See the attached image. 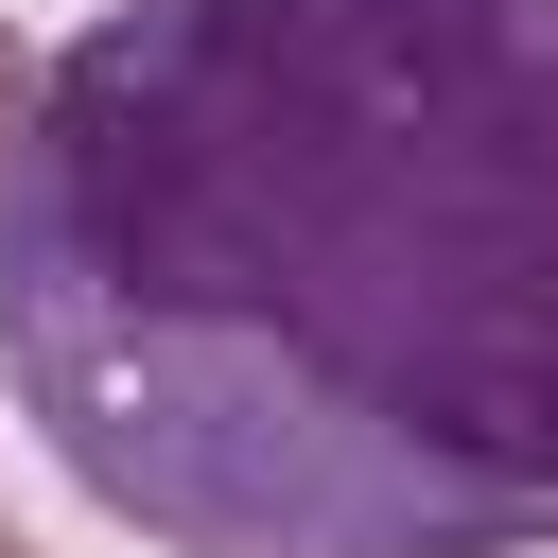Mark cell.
<instances>
[{
    "instance_id": "obj_1",
    "label": "cell",
    "mask_w": 558,
    "mask_h": 558,
    "mask_svg": "<svg viewBox=\"0 0 558 558\" xmlns=\"http://www.w3.org/2000/svg\"><path fill=\"white\" fill-rule=\"evenodd\" d=\"M0 384L174 558L558 541V0H122L0 174Z\"/></svg>"
},
{
    "instance_id": "obj_2",
    "label": "cell",
    "mask_w": 558,
    "mask_h": 558,
    "mask_svg": "<svg viewBox=\"0 0 558 558\" xmlns=\"http://www.w3.org/2000/svg\"><path fill=\"white\" fill-rule=\"evenodd\" d=\"M17 122H35V52L0 35V174H17Z\"/></svg>"
},
{
    "instance_id": "obj_3",
    "label": "cell",
    "mask_w": 558,
    "mask_h": 558,
    "mask_svg": "<svg viewBox=\"0 0 558 558\" xmlns=\"http://www.w3.org/2000/svg\"><path fill=\"white\" fill-rule=\"evenodd\" d=\"M0 558H17V541H0Z\"/></svg>"
}]
</instances>
